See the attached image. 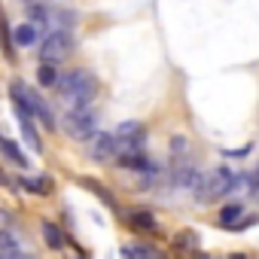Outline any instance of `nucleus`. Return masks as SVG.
Masks as SVG:
<instances>
[{
	"instance_id": "obj_13",
	"label": "nucleus",
	"mask_w": 259,
	"mask_h": 259,
	"mask_svg": "<svg viewBox=\"0 0 259 259\" xmlns=\"http://www.w3.org/2000/svg\"><path fill=\"white\" fill-rule=\"evenodd\" d=\"M22 186H25L31 195H49V192H52V180H49L46 174H37V177H25V180H22Z\"/></svg>"
},
{
	"instance_id": "obj_24",
	"label": "nucleus",
	"mask_w": 259,
	"mask_h": 259,
	"mask_svg": "<svg viewBox=\"0 0 259 259\" xmlns=\"http://www.w3.org/2000/svg\"><path fill=\"white\" fill-rule=\"evenodd\" d=\"M16 259H34V256H22V253H19V256H16Z\"/></svg>"
},
{
	"instance_id": "obj_12",
	"label": "nucleus",
	"mask_w": 259,
	"mask_h": 259,
	"mask_svg": "<svg viewBox=\"0 0 259 259\" xmlns=\"http://www.w3.org/2000/svg\"><path fill=\"white\" fill-rule=\"evenodd\" d=\"M0 153H4V156H7L16 168H28V156H25V153H22L13 141H7L4 135H0Z\"/></svg>"
},
{
	"instance_id": "obj_8",
	"label": "nucleus",
	"mask_w": 259,
	"mask_h": 259,
	"mask_svg": "<svg viewBox=\"0 0 259 259\" xmlns=\"http://www.w3.org/2000/svg\"><path fill=\"white\" fill-rule=\"evenodd\" d=\"M128 226H132L135 232H156L159 229L156 217L150 210H144V207H132V210H128Z\"/></svg>"
},
{
	"instance_id": "obj_18",
	"label": "nucleus",
	"mask_w": 259,
	"mask_h": 259,
	"mask_svg": "<svg viewBox=\"0 0 259 259\" xmlns=\"http://www.w3.org/2000/svg\"><path fill=\"white\" fill-rule=\"evenodd\" d=\"M37 79H40V85H55L58 73H55V67H52V64H40V70H37Z\"/></svg>"
},
{
	"instance_id": "obj_15",
	"label": "nucleus",
	"mask_w": 259,
	"mask_h": 259,
	"mask_svg": "<svg viewBox=\"0 0 259 259\" xmlns=\"http://www.w3.org/2000/svg\"><path fill=\"white\" fill-rule=\"evenodd\" d=\"M19 116V113H16ZM19 125H22V135H25V141H28V147L31 150H43V141H40V135H37V128H34V122L28 119V116H19Z\"/></svg>"
},
{
	"instance_id": "obj_17",
	"label": "nucleus",
	"mask_w": 259,
	"mask_h": 259,
	"mask_svg": "<svg viewBox=\"0 0 259 259\" xmlns=\"http://www.w3.org/2000/svg\"><path fill=\"white\" fill-rule=\"evenodd\" d=\"M122 256H125V259H162L156 250L141 247V244H125V247H122Z\"/></svg>"
},
{
	"instance_id": "obj_14",
	"label": "nucleus",
	"mask_w": 259,
	"mask_h": 259,
	"mask_svg": "<svg viewBox=\"0 0 259 259\" xmlns=\"http://www.w3.org/2000/svg\"><path fill=\"white\" fill-rule=\"evenodd\" d=\"M198 244H201V238H198V232H192V229H183V232L174 235V247H177V250L198 253Z\"/></svg>"
},
{
	"instance_id": "obj_21",
	"label": "nucleus",
	"mask_w": 259,
	"mask_h": 259,
	"mask_svg": "<svg viewBox=\"0 0 259 259\" xmlns=\"http://www.w3.org/2000/svg\"><path fill=\"white\" fill-rule=\"evenodd\" d=\"M250 183H253V186H250V189H253V192H256V195H259V168H256V171H253V174H250Z\"/></svg>"
},
{
	"instance_id": "obj_4",
	"label": "nucleus",
	"mask_w": 259,
	"mask_h": 259,
	"mask_svg": "<svg viewBox=\"0 0 259 259\" xmlns=\"http://www.w3.org/2000/svg\"><path fill=\"white\" fill-rule=\"evenodd\" d=\"M61 128L73 138V141H92L98 132V113L89 107H70L61 116Z\"/></svg>"
},
{
	"instance_id": "obj_2",
	"label": "nucleus",
	"mask_w": 259,
	"mask_h": 259,
	"mask_svg": "<svg viewBox=\"0 0 259 259\" xmlns=\"http://www.w3.org/2000/svg\"><path fill=\"white\" fill-rule=\"evenodd\" d=\"M10 98H13V104H16V113H19V116L40 119L46 128H55V116H52L49 104L37 95V89H28L25 82H13V85H10Z\"/></svg>"
},
{
	"instance_id": "obj_9",
	"label": "nucleus",
	"mask_w": 259,
	"mask_h": 259,
	"mask_svg": "<svg viewBox=\"0 0 259 259\" xmlns=\"http://www.w3.org/2000/svg\"><path fill=\"white\" fill-rule=\"evenodd\" d=\"M119 165L122 168H128V171H141V174H153L156 171V165L150 162V156H144V153H128V156H119Z\"/></svg>"
},
{
	"instance_id": "obj_23",
	"label": "nucleus",
	"mask_w": 259,
	"mask_h": 259,
	"mask_svg": "<svg viewBox=\"0 0 259 259\" xmlns=\"http://www.w3.org/2000/svg\"><path fill=\"white\" fill-rule=\"evenodd\" d=\"M0 186H7V177H4V174H0Z\"/></svg>"
},
{
	"instance_id": "obj_5",
	"label": "nucleus",
	"mask_w": 259,
	"mask_h": 259,
	"mask_svg": "<svg viewBox=\"0 0 259 259\" xmlns=\"http://www.w3.org/2000/svg\"><path fill=\"white\" fill-rule=\"evenodd\" d=\"M73 52V34L67 31V28H58V31H52L43 43H40V61L43 64H58V61H64L67 55Z\"/></svg>"
},
{
	"instance_id": "obj_20",
	"label": "nucleus",
	"mask_w": 259,
	"mask_h": 259,
	"mask_svg": "<svg viewBox=\"0 0 259 259\" xmlns=\"http://www.w3.org/2000/svg\"><path fill=\"white\" fill-rule=\"evenodd\" d=\"M186 150H189V144H186V138H174V141H171V153H174V156H183Z\"/></svg>"
},
{
	"instance_id": "obj_11",
	"label": "nucleus",
	"mask_w": 259,
	"mask_h": 259,
	"mask_svg": "<svg viewBox=\"0 0 259 259\" xmlns=\"http://www.w3.org/2000/svg\"><path fill=\"white\" fill-rule=\"evenodd\" d=\"M43 241H46V247H49V250H61V247L67 244L64 232H61V229H58L55 223H49V220L43 223Z\"/></svg>"
},
{
	"instance_id": "obj_10",
	"label": "nucleus",
	"mask_w": 259,
	"mask_h": 259,
	"mask_svg": "<svg viewBox=\"0 0 259 259\" xmlns=\"http://www.w3.org/2000/svg\"><path fill=\"white\" fill-rule=\"evenodd\" d=\"M13 40H16L19 46H34V43L40 40V28H37L34 22H25V25H19V28L13 31Z\"/></svg>"
},
{
	"instance_id": "obj_7",
	"label": "nucleus",
	"mask_w": 259,
	"mask_h": 259,
	"mask_svg": "<svg viewBox=\"0 0 259 259\" xmlns=\"http://www.w3.org/2000/svg\"><path fill=\"white\" fill-rule=\"evenodd\" d=\"M92 156H95L98 162L116 159V138H113V135H95V138H92Z\"/></svg>"
},
{
	"instance_id": "obj_3",
	"label": "nucleus",
	"mask_w": 259,
	"mask_h": 259,
	"mask_svg": "<svg viewBox=\"0 0 259 259\" xmlns=\"http://www.w3.org/2000/svg\"><path fill=\"white\" fill-rule=\"evenodd\" d=\"M232 189H235V174L229 168H213V171H207V174H201L195 180L192 195L198 201H217V198L229 195Z\"/></svg>"
},
{
	"instance_id": "obj_22",
	"label": "nucleus",
	"mask_w": 259,
	"mask_h": 259,
	"mask_svg": "<svg viewBox=\"0 0 259 259\" xmlns=\"http://www.w3.org/2000/svg\"><path fill=\"white\" fill-rule=\"evenodd\" d=\"M229 259H250V256H244V253H235V256H229Z\"/></svg>"
},
{
	"instance_id": "obj_19",
	"label": "nucleus",
	"mask_w": 259,
	"mask_h": 259,
	"mask_svg": "<svg viewBox=\"0 0 259 259\" xmlns=\"http://www.w3.org/2000/svg\"><path fill=\"white\" fill-rule=\"evenodd\" d=\"M82 186H89V189H92L95 195H101V201H104V204H110V207H116V201H113V195H110V192H104V189H101V183H95V180H82Z\"/></svg>"
},
{
	"instance_id": "obj_6",
	"label": "nucleus",
	"mask_w": 259,
	"mask_h": 259,
	"mask_svg": "<svg viewBox=\"0 0 259 259\" xmlns=\"http://www.w3.org/2000/svg\"><path fill=\"white\" fill-rule=\"evenodd\" d=\"M256 220L253 217H244V207L241 204H226L223 210H220V226L223 229H232V232H241V229H247V226H253Z\"/></svg>"
},
{
	"instance_id": "obj_1",
	"label": "nucleus",
	"mask_w": 259,
	"mask_h": 259,
	"mask_svg": "<svg viewBox=\"0 0 259 259\" xmlns=\"http://www.w3.org/2000/svg\"><path fill=\"white\" fill-rule=\"evenodd\" d=\"M55 89H58V95H61L64 101H70L73 107H85V104H92L95 95H98V79H95V73H89V70H70V73H64V76L55 79Z\"/></svg>"
},
{
	"instance_id": "obj_16",
	"label": "nucleus",
	"mask_w": 259,
	"mask_h": 259,
	"mask_svg": "<svg viewBox=\"0 0 259 259\" xmlns=\"http://www.w3.org/2000/svg\"><path fill=\"white\" fill-rule=\"evenodd\" d=\"M19 256V238L13 232H0V259H16Z\"/></svg>"
}]
</instances>
